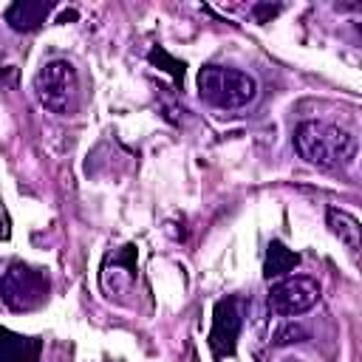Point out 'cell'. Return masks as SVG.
I'll return each instance as SVG.
<instances>
[{
  "label": "cell",
  "instance_id": "cell-6",
  "mask_svg": "<svg viewBox=\"0 0 362 362\" xmlns=\"http://www.w3.org/2000/svg\"><path fill=\"white\" fill-rule=\"evenodd\" d=\"M240 325H243L240 300H238V297H223V300H218V303H215V311H212V328H209V348H212L215 359L235 354Z\"/></svg>",
  "mask_w": 362,
  "mask_h": 362
},
{
  "label": "cell",
  "instance_id": "cell-14",
  "mask_svg": "<svg viewBox=\"0 0 362 362\" xmlns=\"http://www.w3.org/2000/svg\"><path fill=\"white\" fill-rule=\"evenodd\" d=\"M8 232H6V223H3V218H0V238H6Z\"/></svg>",
  "mask_w": 362,
  "mask_h": 362
},
{
  "label": "cell",
  "instance_id": "cell-8",
  "mask_svg": "<svg viewBox=\"0 0 362 362\" xmlns=\"http://www.w3.org/2000/svg\"><path fill=\"white\" fill-rule=\"evenodd\" d=\"M42 342L37 337H23L0 328V362H37Z\"/></svg>",
  "mask_w": 362,
  "mask_h": 362
},
{
  "label": "cell",
  "instance_id": "cell-4",
  "mask_svg": "<svg viewBox=\"0 0 362 362\" xmlns=\"http://www.w3.org/2000/svg\"><path fill=\"white\" fill-rule=\"evenodd\" d=\"M0 300L17 314L40 308L48 300V274L28 263H11L0 277Z\"/></svg>",
  "mask_w": 362,
  "mask_h": 362
},
{
  "label": "cell",
  "instance_id": "cell-1",
  "mask_svg": "<svg viewBox=\"0 0 362 362\" xmlns=\"http://www.w3.org/2000/svg\"><path fill=\"white\" fill-rule=\"evenodd\" d=\"M294 150L314 167L334 170L345 167L356 153V139L331 122H303L294 130Z\"/></svg>",
  "mask_w": 362,
  "mask_h": 362
},
{
  "label": "cell",
  "instance_id": "cell-11",
  "mask_svg": "<svg viewBox=\"0 0 362 362\" xmlns=\"http://www.w3.org/2000/svg\"><path fill=\"white\" fill-rule=\"evenodd\" d=\"M308 339V331L300 325V322H294V320H288V322H283L277 331H274V345H294V342H305Z\"/></svg>",
  "mask_w": 362,
  "mask_h": 362
},
{
  "label": "cell",
  "instance_id": "cell-13",
  "mask_svg": "<svg viewBox=\"0 0 362 362\" xmlns=\"http://www.w3.org/2000/svg\"><path fill=\"white\" fill-rule=\"evenodd\" d=\"M280 3H257V6H252V17L257 20V23H272V17H277L280 14Z\"/></svg>",
  "mask_w": 362,
  "mask_h": 362
},
{
  "label": "cell",
  "instance_id": "cell-15",
  "mask_svg": "<svg viewBox=\"0 0 362 362\" xmlns=\"http://www.w3.org/2000/svg\"><path fill=\"white\" fill-rule=\"evenodd\" d=\"M283 362H300V359H283Z\"/></svg>",
  "mask_w": 362,
  "mask_h": 362
},
{
  "label": "cell",
  "instance_id": "cell-5",
  "mask_svg": "<svg viewBox=\"0 0 362 362\" xmlns=\"http://www.w3.org/2000/svg\"><path fill=\"white\" fill-rule=\"evenodd\" d=\"M320 300V283L314 277H283L269 288V308L277 317H300L311 311Z\"/></svg>",
  "mask_w": 362,
  "mask_h": 362
},
{
  "label": "cell",
  "instance_id": "cell-2",
  "mask_svg": "<svg viewBox=\"0 0 362 362\" xmlns=\"http://www.w3.org/2000/svg\"><path fill=\"white\" fill-rule=\"evenodd\" d=\"M198 93L206 105L218 110H240L246 107L255 93L257 82L246 71L226 68V65H204L198 71Z\"/></svg>",
  "mask_w": 362,
  "mask_h": 362
},
{
  "label": "cell",
  "instance_id": "cell-10",
  "mask_svg": "<svg viewBox=\"0 0 362 362\" xmlns=\"http://www.w3.org/2000/svg\"><path fill=\"white\" fill-rule=\"evenodd\" d=\"M328 226H331V232L351 249V252H356L359 249V235H362V226H359V221L354 218V215H348L345 209H337V206H331L328 209Z\"/></svg>",
  "mask_w": 362,
  "mask_h": 362
},
{
  "label": "cell",
  "instance_id": "cell-12",
  "mask_svg": "<svg viewBox=\"0 0 362 362\" xmlns=\"http://www.w3.org/2000/svg\"><path fill=\"white\" fill-rule=\"evenodd\" d=\"M147 57H150V62H153V65H164V71H167V74H173V79H175V82H181V79H184V62L173 59L164 48H153Z\"/></svg>",
  "mask_w": 362,
  "mask_h": 362
},
{
  "label": "cell",
  "instance_id": "cell-3",
  "mask_svg": "<svg viewBox=\"0 0 362 362\" xmlns=\"http://www.w3.org/2000/svg\"><path fill=\"white\" fill-rule=\"evenodd\" d=\"M34 93L51 113L71 116L79 105V76L68 59H51L34 74Z\"/></svg>",
  "mask_w": 362,
  "mask_h": 362
},
{
  "label": "cell",
  "instance_id": "cell-9",
  "mask_svg": "<svg viewBox=\"0 0 362 362\" xmlns=\"http://www.w3.org/2000/svg\"><path fill=\"white\" fill-rule=\"evenodd\" d=\"M300 266V255L291 252L283 240H272L269 249H266V263H263V277L266 280H274V277H283L288 272H294Z\"/></svg>",
  "mask_w": 362,
  "mask_h": 362
},
{
  "label": "cell",
  "instance_id": "cell-7",
  "mask_svg": "<svg viewBox=\"0 0 362 362\" xmlns=\"http://www.w3.org/2000/svg\"><path fill=\"white\" fill-rule=\"evenodd\" d=\"M51 8H54L51 0H17L6 11V23L14 31H37L48 20Z\"/></svg>",
  "mask_w": 362,
  "mask_h": 362
}]
</instances>
